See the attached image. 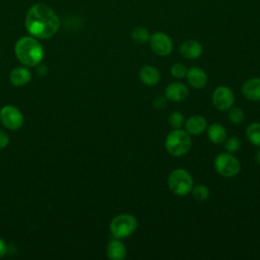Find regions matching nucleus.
I'll use <instances>...</instances> for the list:
<instances>
[{
  "mask_svg": "<svg viewBox=\"0 0 260 260\" xmlns=\"http://www.w3.org/2000/svg\"><path fill=\"white\" fill-rule=\"evenodd\" d=\"M243 95L252 102H260V78L252 77L242 85Z\"/></svg>",
  "mask_w": 260,
  "mask_h": 260,
  "instance_id": "nucleus-13",
  "label": "nucleus"
},
{
  "mask_svg": "<svg viewBox=\"0 0 260 260\" xmlns=\"http://www.w3.org/2000/svg\"><path fill=\"white\" fill-rule=\"evenodd\" d=\"M14 52L20 63L26 66L38 65L44 57L43 46L32 36L20 38L15 43Z\"/></svg>",
  "mask_w": 260,
  "mask_h": 260,
  "instance_id": "nucleus-2",
  "label": "nucleus"
},
{
  "mask_svg": "<svg viewBox=\"0 0 260 260\" xmlns=\"http://www.w3.org/2000/svg\"><path fill=\"white\" fill-rule=\"evenodd\" d=\"M185 130L190 135H200L207 128V121L201 115H193L185 121Z\"/></svg>",
  "mask_w": 260,
  "mask_h": 260,
  "instance_id": "nucleus-14",
  "label": "nucleus"
},
{
  "mask_svg": "<svg viewBox=\"0 0 260 260\" xmlns=\"http://www.w3.org/2000/svg\"><path fill=\"white\" fill-rule=\"evenodd\" d=\"M193 196V198L196 200V201H199V202H202V201H205L208 197H209V189L206 185H203V184H199V185H196V186H193L191 192H190Z\"/></svg>",
  "mask_w": 260,
  "mask_h": 260,
  "instance_id": "nucleus-21",
  "label": "nucleus"
},
{
  "mask_svg": "<svg viewBox=\"0 0 260 260\" xmlns=\"http://www.w3.org/2000/svg\"><path fill=\"white\" fill-rule=\"evenodd\" d=\"M167 103L168 99L166 98V95H157L153 100V106L156 109H164L167 106Z\"/></svg>",
  "mask_w": 260,
  "mask_h": 260,
  "instance_id": "nucleus-26",
  "label": "nucleus"
},
{
  "mask_svg": "<svg viewBox=\"0 0 260 260\" xmlns=\"http://www.w3.org/2000/svg\"><path fill=\"white\" fill-rule=\"evenodd\" d=\"M245 134L253 145L260 147V122L250 123L246 128Z\"/></svg>",
  "mask_w": 260,
  "mask_h": 260,
  "instance_id": "nucleus-19",
  "label": "nucleus"
},
{
  "mask_svg": "<svg viewBox=\"0 0 260 260\" xmlns=\"http://www.w3.org/2000/svg\"><path fill=\"white\" fill-rule=\"evenodd\" d=\"M9 78L13 85L22 86V85L28 83V81L31 78V74H30L29 70H27L24 67H16L10 72Z\"/></svg>",
  "mask_w": 260,
  "mask_h": 260,
  "instance_id": "nucleus-18",
  "label": "nucleus"
},
{
  "mask_svg": "<svg viewBox=\"0 0 260 260\" xmlns=\"http://www.w3.org/2000/svg\"><path fill=\"white\" fill-rule=\"evenodd\" d=\"M137 219L129 213L115 216L110 222V232L114 238L124 239L131 236L137 229Z\"/></svg>",
  "mask_w": 260,
  "mask_h": 260,
  "instance_id": "nucleus-5",
  "label": "nucleus"
},
{
  "mask_svg": "<svg viewBox=\"0 0 260 260\" xmlns=\"http://www.w3.org/2000/svg\"><path fill=\"white\" fill-rule=\"evenodd\" d=\"M212 105L218 111H228L234 106L235 94L231 87L219 85L214 88L211 94Z\"/></svg>",
  "mask_w": 260,
  "mask_h": 260,
  "instance_id": "nucleus-7",
  "label": "nucleus"
},
{
  "mask_svg": "<svg viewBox=\"0 0 260 260\" xmlns=\"http://www.w3.org/2000/svg\"><path fill=\"white\" fill-rule=\"evenodd\" d=\"M189 94V89L188 87L182 83V82H171L170 84L167 85L165 89V95L168 99V101L171 102H183L187 99Z\"/></svg>",
  "mask_w": 260,
  "mask_h": 260,
  "instance_id": "nucleus-10",
  "label": "nucleus"
},
{
  "mask_svg": "<svg viewBox=\"0 0 260 260\" xmlns=\"http://www.w3.org/2000/svg\"><path fill=\"white\" fill-rule=\"evenodd\" d=\"M24 25L27 32L37 39H49L60 27L57 13L45 3H36L26 12Z\"/></svg>",
  "mask_w": 260,
  "mask_h": 260,
  "instance_id": "nucleus-1",
  "label": "nucleus"
},
{
  "mask_svg": "<svg viewBox=\"0 0 260 260\" xmlns=\"http://www.w3.org/2000/svg\"><path fill=\"white\" fill-rule=\"evenodd\" d=\"M131 38L137 44H145L149 41L150 35H149V31L145 27L137 26L134 29H132Z\"/></svg>",
  "mask_w": 260,
  "mask_h": 260,
  "instance_id": "nucleus-20",
  "label": "nucleus"
},
{
  "mask_svg": "<svg viewBox=\"0 0 260 260\" xmlns=\"http://www.w3.org/2000/svg\"><path fill=\"white\" fill-rule=\"evenodd\" d=\"M140 81L147 86H154L160 80V72L152 65H143L139 70Z\"/></svg>",
  "mask_w": 260,
  "mask_h": 260,
  "instance_id": "nucleus-12",
  "label": "nucleus"
},
{
  "mask_svg": "<svg viewBox=\"0 0 260 260\" xmlns=\"http://www.w3.org/2000/svg\"><path fill=\"white\" fill-rule=\"evenodd\" d=\"M186 73H187V68L182 63H175L171 67V74L175 78H178V79L183 78L186 76Z\"/></svg>",
  "mask_w": 260,
  "mask_h": 260,
  "instance_id": "nucleus-25",
  "label": "nucleus"
},
{
  "mask_svg": "<svg viewBox=\"0 0 260 260\" xmlns=\"http://www.w3.org/2000/svg\"><path fill=\"white\" fill-rule=\"evenodd\" d=\"M191 137L190 134L181 128L172 130L166 137L165 147L166 150L175 157L185 155L191 148Z\"/></svg>",
  "mask_w": 260,
  "mask_h": 260,
  "instance_id": "nucleus-3",
  "label": "nucleus"
},
{
  "mask_svg": "<svg viewBox=\"0 0 260 260\" xmlns=\"http://www.w3.org/2000/svg\"><path fill=\"white\" fill-rule=\"evenodd\" d=\"M168 122L170 124V126L173 128V129H179L181 128L184 123H185V119H184V116L181 112L179 111H174L170 114L169 118H168Z\"/></svg>",
  "mask_w": 260,
  "mask_h": 260,
  "instance_id": "nucleus-23",
  "label": "nucleus"
},
{
  "mask_svg": "<svg viewBox=\"0 0 260 260\" xmlns=\"http://www.w3.org/2000/svg\"><path fill=\"white\" fill-rule=\"evenodd\" d=\"M8 143H9L8 135L5 132L0 131V148H4Z\"/></svg>",
  "mask_w": 260,
  "mask_h": 260,
  "instance_id": "nucleus-27",
  "label": "nucleus"
},
{
  "mask_svg": "<svg viewBox=\"0 0 260 260\" xmlns=\"http://www.w3.org/2000/svg\"><path fill=\"white\" fill-rule=\"evenodd\" d=\"M6 253H7V245L4 242V240L0 238V257H3Z\"/></svg>",
  "mask_w": 260,
  "mask_h": 260,
  "instance_id": "nucleus-28",
  "label": "nucleus"
},
{
  "mask_svg": "<svg viewBox=\"0 0 260 260\" xmlns=\"http://www.w3.org/2000/svg\"><path fill=\"white\" fill-rule=\"evenodd\" d=\"M241 147V141L237 136H230L226 137L224 140V148L228 152L234 153L238 151Z\"/></svg>",
  "mask_w": 260,
  "mask_h": 260,
  "instance_id": "nucleus-24",
  "label": "nucleus"
},
{
  "mask_svg": "<svg viewBox=\"0 0 260 260\" xmlns=\"http://www.w3.org/2000/svg\"><path fill=\"white\" fill-rule=\"evenodd\" d=\"M127 251L125 245L120 239H113L107 246V255L112 260H123L126 257Z\"/></svg>",
  "mask_w": 260,
  "mask_h": 260,
  "instance_id": "nucleus-16",
  "label": "nucleus"
},
{
  "mask_svg": "<svg viewBox=\"0 0 260 260\" xmlns=\"http://www.w3.org/2000/svg\"><path fill=\"white\" fill-rule=\"evenodd\" d=\"M167 183L171 192L177 196L188 195L194 186L192 176L182 168L173 170L168 177Z\"/></svg>",
  "mask_w": 260,
  "mask_h": 260,
  "instance_id": "nucleus-4",
  "label": "nucleus"
},
{
  "mask_svg": "<svg viewBox=\"0 0 260 260\" xmlns=\"http://www.w3.org/2000/svg\"><path fill=\"white\" fill-rule=\"evenodd\" d=\"M255 161L260 166V149H258L255 153Z\"/></svg>",
  "mask_w": 260,
  "mask_h": 260,
  "instance_id": "nucleus-29",
  "label": "nucleus"
},
{
  "mask_svg": "<svg viewBox=\"0 0 260 260\" xmlns=\"http://www.w3.org/2000/svg\"><path fill=\"white\" fill-rule=\"evenodd\" d=\"M186 78L188 83L196 89H201L207 84V74L200 67H191L187 69Z\"/></svg>",
  "mask_w": 260,
  "mask_h": 260,
  "instance_id": "nucleus-11",
  "label": "nucleus"
},
{
  "mask_svg": "<svg viewBox=\"0 0 260 260\" xmlns=\"http://www.w3.org/2000/svg\"><path fill=\"white\" fill-rule=\"evenodd\" d=\"M203 52L201 44L196 40H187L180 46L181 55L189 60H195L201 56Z\"/></svg>",
  "mask_w": 260,
  "mask_h": 260,
  "instance_id": "nucleus-15",
  "label": "nucleus"
},
{
  "mask_svg": "<svg viewBox=\"0 0 260 260\" xmlns=\"http://www.w3.org/2000/svg\"><path fill=\"white\" fill-rule=\"evenodd\" d=\"M228 119L232 124L239 125L243 123L245 119V114L241 108L232 107L228 110Z\"/></svg>",
  "mask_w": 260,
  "mask_h": 260,
  "instance_id": "nucleus-22",
  "label": "nucleus"
},
{
  "mask_svg": "<svg viewBox=\"0 0 260 260\" xmlns=\"http://www.w3.org/2000/svg\"><path fill=\"white\" fill-rule=\"evenodd\" d=\"M0 120L2 124L10 130H17L23 124V116L21 112L11 105L4 106L1 109Z\"/></svg>",
  "mask_w": 260,
  "mask_h": 260,
  "instance_id": "nucleus-9",
  "label": "nucleus"
},
{
  "mask_svg": "<svg viewBox=\"0 0 260 260\" xmlns=\"http://www.w3.org/2000/svg\"><path fill=\"white\" fill-rule=\"evenodd\" d=\"M213 167L215 172L224 177L232 178L237 176L241 171L240 160L230 152H220L218 153L213 161Z\"/></svg>",
  "mask_w": 260,
  "mask_h": 260,
  "instance_id": "nucleus-6",
  "label": "nucleus"
},
{
  "mask_svg": "<svg viewBox=\"0 0 260 260\" xmlns=\"http://www.w3.org/2000/svg\"><path fill=\"white\" fill-rule=\"evenodd\" d=\"M205 131L207 132L208 139L214 144L223 143L226 138V130L223 125L219 123L210 124Z\"/></svg>",
  "mask_w": 260,
  "mask_h": 260,
  "instance_id": "nucleus-17",
  "label": "nucleus"
},
{
  "mask_svg": "<svg viewBox=\"0 0 260 260\" xmlns=\"http://www.w3.org/2000/svg\"><path fill=\"white\" fill-rule=\"evenodd\" d=\"M149 46L152 52L157 56H168L173 51V42L171 38L162 32V31H155L149 38Z\"/></svg>",
  "mask_w": 260,
  "mask_h": 260,
  "instance_id": "nucleus-8",
  "label": "nucleus"
}]
</instances>
